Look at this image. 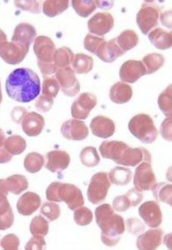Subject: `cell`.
Returning a JSON list of instances; mask_svg holds the SVG:
<instances>
[{
	"label": "cell",
	"mask_w": 172,
	"mask_h": 250,
	"mask_svg": "<svg viewBox=\"0 0 172 250\" xmlns=\"http://www.w3.org/2000/svg\"><path fill=\"white\" fill-rule=\"evenodd\" d=\"M5 89L9 97L16 102L29 103L40 94V79L31 69H16L8 77Z\"/></svg>",
	"instance_id": "1"
},
{
	"label": "cell",
	"mask_w": 172,
	"mask_h": 250,
	"mask_svg": "<svg viewBox=\"0 0 172 250\" xmlns=\"http://www.w3.org/2000/svg\"><path fill=\"white\" fill-rule=\"evenodd\" d=\"M97 225L101 229V240L104 245L114 247L125 232V224L120 215L116 214L108 204L100 205L95 210Z\"/></svg>",
	"instance_id": "2"
},
{
	"label": "cell",
	"mask_w": 172,
	"mask_h": 250,
	"mask_svg": "<svg viewBox=\"0 0 172 250\" xmlns=\"http://www.w3.org/2000/svg\"><path fill=\"white\" fill-rule=\"evenodd\" d=\"M128 127L130 132L145 144H151L158 138V131L154 121L145 113L133 116L129 123Z\"/></svg>",
	"instance_id": "3"
},
{
	"label": "cell",
	"mask_w": 172,
	"mask_h": 250,
	"mask_svg": "<svg viewBox=\"0 0 172 250\" xmlns=\"http://www.w3.org/2000/svg\"><path fill=\"white\" fill-rule=\"evenodd\" d=\"M160 8L155 2H145L136 16V22L141 32L148 35L158 25Z\"/></svg>",
	"instance_id": "4"
},
{
	"label": "cell",
	"mask_w": 172,
	"mask_h": 250,
	"mask_svg": "<svg viewBox=\"0 0 172 250\" xmlns=\"http://www.w3.org/2000/svg\"><path fill=\"white\" fill-rule=\"evenodd\" d=\"M111 184L108 173L98 172L95 174L92 177L88 187V200L93 205H99L106 199Z\"/></svg>",
	"instance_id": "5"
},
{
	"label": "cell",
	"mask_w": 172,
	"mask_h": 250,
	"mask_svg": "<svg viewBox=\"0 0 172 250\" xmlns=\"http://www.w3.org/2000/svg\"><path fill=\"white\" fill-rule=\"evenodd\" d=\"M156 178L151 163L142 162L138 166L134 175L133 185L140 192L152 190L156 185Z\"/></svg>",
	"instance_id": "6"
},
{
	"label": "cell",
	"mask_w": 172,
	"mask_h": 250,
	"mask_svg": "<svg viewBox=\"0 0 172 250\" xmlns=\"http://www.w3.org/2000/svg\"><path fill=\"white\" fill-rule=\"evenodd\" d=\"M56 79L65 95L68 97L78 95L81 90V85L72 68L67 67L58 69L56 72Z\"/></svg>",
	"instance_id": "7"
},
{
	"label": "cell",
	"mask_w": 172,
	"mask_h": 250,
	"mask_svg": "<svg viewBox=\"0 0 172 250\" xmlns=\"http://www.w3.org/2000/svg\"><path fill=\"white\" fill-rule=\"evenodd\" d=\"M28 50V46L6 42L0 46V56L9 64L16 65L25 59Z\"/></svg>",
	"instance_id": "8"
},
{
	"label": "cell",
	"mask_w": 172,
	"mask_h": 250,
	"mask_svg": "<svg viewBox=\"0 0 172 250\" xmlns=\"http://www.w3.org/2000/svg\"><path fill=\"white\" fill-rule=\"evenodd\" d=\"M97 104V98L94 94L83 93L72 104L71 115L77 120H85Z\"/></svg>",
	"instance_id": "9"
},
{
	"label": "cell",
	"mask_w": 172,
	"mask_h": 250,
	"mask_svg": "<svg viewBox=\"0 0 172 250\" xmlns=\"http://www.w3.org/2000/svg\"><path fill=\"white\" fill-rule=\"evenodd\" d=\"M58 197L61 201H64L70 210H76L85 204L81 190L75 185L61 184L58 188Z\"/></svg>",
	"instance_id": "10"
},
{
	"label": "cell",
	"mask_w": 172,
	"mask_h": 250,
	"mask_svg": "<svg viewBox=\"0 0 172 250\" xmlns=\"http://www.w3.org/2000/svg\"><path fill=\"white\" fill-rule=\"evenodd\" d=\"M141 162L151 163V153L145 148H132L129 146L116 163L120 166L135 167L141 164Z\"/></svg>",
	"instance_id": "11"
},
{
	"label": "cell",
	"mask_w": 172,
	"mask_h": 250,
	"mask_svg": "<svg viewBox=\"0 0 172 250\" xmlns=\"http://www.w3.org/2000/svg\"><path fill=\"white\" fill-rule=\"evenodd\" d=\"M139 214L145 224L151 228H158L162 223V213L159 205L155 201L143 203L139 208Z\"/></svg>",
	"instance_id": "12"
},
{
	"label": "cell",
	"mask_w": 172,
	"mask_h": 250,
	"mask_svg": "<svg viewBox=\"0 0 172 250\" xmlns=\"http://www.w3.org/2000/svg\"><path fill=\"white\" fill-rule=\"evenodd\" d=\"M87 26L90 33L104 36L114 26V19L110 13H98L88 21Z\"/></svg>",
	"instance_id": "13"
},
{
	"label": "cell",
	"mask_w": 172,
	"mask_h": 250,
	"mask_svg": "<svg viewBox=\"0 0 172 250\" xmlns=\"http://www.w3.org/2000/svg\"><path fill=\"white\" fill-rule=\"evenodd\" d=\"M146 74V67L140 61H127L120 67V79L126 83H135Z\"/></svg>",
	"instance_id": "14"
},
{
	"label": "cell",
	"mask_w": 172,
	"mask_h": 250,
	"mask_svg": "<svg viewBox=\"0 0 172 250\" xmlns=\"http://www.w3.org/2000/svg\"><path fill=\"white\" fill-rule=\"evenodd\" d=\"M62 135L69 140L81 141L86 139L89 130L85 122L78 120H70L64 123L61 128Z\"/></svg>",
	"instance_id": "15"
},
{
	"label": "cell",
	"mask_w": 172,
	"mask_h": 250,
	"mask_svg": "<svg viewBox=\"0 0 172 250\" xmlns=\"http://www.w3.org/2000/svg\"><path fill=\"white\" fill-rule=\"evenodd\" d=\"M34 52L37 56L38 61L53 63L55 50V43L47 36H39L35 39L33 47Z\"/></svg>",
	"instance_id": "16"
},
{
	"label": "cell",
	"mask_w": 172,
	"mask_h": 250,
	"mask_svg": "<svg viewBox=\"0 0 172 250\" xmlns=\"http://www.w3.org/2000/svg\"><path fill=\"white\" fill-rule=\"evenodd\" d=\"M90 129L95 136L101 139H108L114 134L116 125L111 119L104 116H98L92 120Z\"/></svg>",
	"instance_id": "17"
},
{
	"label": "cell",
	"mask_w": 172,
	"mask_h": 250,
	"mask_svg": "<svg viewBox=\"0 0 172 250\" xmlns=\"http://www.w3.org/2000/svg\"><path fill=\"white\" fill-rule=\"evenodd\" d=\"M22 126L27 136H37L44 129V120L43 116L35 112L28 113L22 119Z\"/></svg>",
	"instance_id": "18"
},
{
	"label": "cell",
	"mask_w": 172,
	"mask_h": 250,
	"mask_svg": "<svg viewBox=\"0 0 172 250\" xmlns=\"http://www.w3.org/2000/svg\"><path fill=\"white\" fill-rule=\"evenodd\" d=\"M164 232L162 229H153L148 230L138 237L136 241L137 248L140 250H156L162 244Z\"/></svg>",
	"instance_id": "19"
},
{
	"label": "cell",
	"mask_w": 172,
	"mask_h": 250,
	"mask_svg": "<svg viewBox=\"0 0 172 250\" xmlns=\"http://www.w3.org/2000/svg\"><path fill=\"white\" fill-rule=\"evenodd\" d=\"M47 164L46 168L51 172H61L66 169L70 164V159L68 154L62 150H55L46 155Z\"/></svg>",
	"instance_id": "20"
},
{
	"label": "cell",
	"mask_w": 172,
	"mask_h": 250,
	"mask_svg": "<svg viewBox=\"0 0 172 250\" xmlns=\"http://www.w3.org/2000/svg\"><path fill=\"white\" fill-rule=\"evenodd\" d=\"M125 52L122 51L121 48L116 43V39H112L109 42L105 41L104 44L100 46L96 55L100 58V60H102L106 63H112L117 58L123 56Z\"/></svg>",
	"instance_id": "21"
},
{
	"label": "cell",
	"mask_w": 172,
	"mask_h": 250,
	"mask_svg": "<svg viewBox=\"0 0 172 250\" xmlns=\"http://www.w3.org/2000/svg\"><path fill=\"white\" fill-rule=\"evenodd\" d=\"M128 147L123 142L105 141L100 145V152L104 159H111L116 163Z\"/></svg>",
	"instance_id": "22"
},
{
	"label": "cell",
	"mask_w": 172,
	"mask_h": 250,
	"mask_svg": "<svg viewBox=\"0 0 172 250\" xmlns=\"http://www.w3.org/2000/svg\"><path fill=\"white\" fill-rule=\"evenodd\" d=\"M36 35L37 32L33 25L28 23H21L15 28L12 42L29 47L35 40Z\"/></svg>",
	"instance_id": "23"
},
{
	"label": "cell",
	"mask_w": 172,
	"mask_h": 250,
	"mask_svg": "<svg viewBox=\"0 0 172 250\" xmlns=\"http://www.w3.org/2000/svg\"><path fill=\"white\" fill-rule=\"evenodd\" d=\"M41 205V198L37 194L27 192L23 194L17 203V209L20 214L29 216L35 213Z\"/></svg>",
	"instance_id": "24"
},
{
	"label": "cell",
	"mask_w": 172,
	"mask_h": 250,
	"mask_svg": "<svg viewBox=\"0 0 172 250\" xmlns=\"http://www.w3.org/2000/svg\"><path fill=\"white\" fill-rule=\"evenodd\" d=\"M132 87L123 82H117L112 85L109 90V98L116 104H126L132 99Z\"/></svg>",
	"instance_id": "25"
},
{
	"label": "cell",
	"mask_w": 172,
	"mask_h": 250,
	"mask_svg": "<svg viewBox=\"0 0 172 250\" xmlns=\"http://www.w3.org/2000/svg\"><path fill=\"white\" fill-rule=\"evenodd\" d=\"M149 39L155 48L159 50H167L172 45V33L156 28L149 34Z\"/></svg>",
	"instance_id": "26"
},
{
	"label": "cell",
	"mask_w": 172,
	"mask_h": 250,
	"mask_svg": "<svg viewBox=\"0 0 172 250\" xmlns=\"http://www.w3.org/2000/svg\"><path fill=\"white\" fill-rule=\"evenodd\" d=\"M73 71L78 74H88L93 67V59L92 57L85 54L79 53L75 55L73 59Z\"/></svg>",
	"instance_id": "27"
},
{
	"label": "cell",
	"mask_w": 172,
	"mask_h": 250,
	"mask_svg": "<svg viewBox=\"0 0 172 250\" xmlns=\"http://www.w3.org/2000/svg\"><path fill=\"white\" fill-rule=\"evenodd\" d=\"M132 173L127 167H116L108 174L109 182L115 185L124 186L132 180Z\"/></svg>",
	"instance_id": "28"
},
{
	"label": "cell",
	"mask_w": 172,
	"mask_h": 250,
	"mask_svg": "<svg viewBox=\"0 0 172 250\" xmlns=\"http://www.w3.org/2000/svg\"><path fill=\"white\" fill-rule=\"evenodd\" d=\"M116 39L118 45L124 52L135 48L139 43V36L133 30L123 31Z\"/></svg>",
	"instance_id": "29"
},
{
	"label": "cell",
	"mask_w": 172,
	"mask_h": 250,
	"mask_svg": "<svg viewBox=\"0 0 172 250\" xmlns=\"http://www.w3.org/2000/svg\"><path fill=\"white\" fill-rule=\"evenodd\" d=\"M69 7L68 0L52 1L48 0L43 4V13L48 17H55L62 14Z\"/></svg>",
	"instance_id": "30"
},
{
	"label": "cell",
	"mask_w": 172,
	"mask_h": 250,
	"mask_svg": "<svg viewBox=\"0 0 172 250\" xmlns=\"http://www.w3.org/2000/svg\"><path fill=\"white\" fill-rule=\"evenodd\" d=\"M142 62L146 67V74H151L164 65L165 58L161 54H149L143 58Z\"/></svg>",
	"instance_id": "31"
},
{
	"label": "cell",
	"mask_w": 172,
	"mask_h": 250,
	"mask_svg": "<svg viewBox=\"0 0 172 250\" xmlns=\"http://www.w3.org/2000/svg\"><path fill=\"white\" fill-rule=\"evenodd\" d=\"M151 190H152L153 195L157 201L166 203L169 206H172V185L163 183V182L156 184Z\"/></svg>",
	"instance_id": "32"
},
{
	"label": "cell",
	"mask_w": 172,
	"mask_h": 250,
	"mask_svg": "<svg viewBox=\"0 0 172 250\" xmlns=\"http://www.w3.org/2000/svg\"><path fill=\"white\" fill-rule=\"evenodd\" d=\"M72 51L67 47H62L56 50L54 55V63L59 68H65L70 66L74 59Z\"/></svg>",
	"instance_id": "33"
},
{
	"label": "cell",
	"mask_w": 172,
	"mask_h": 250,
	"mask_svg": "<svg viewBox=\"0 0 172 250\" xmlns=\"http://www.w3.org/2000/svg\"><path fill=\"white\" fill-rule=\"evenodd\" d=\"M44 163V159L43 155L37 152H32L27 155L24 161V166L27 171L35 174L42 169Z\"/></svg>",
	"instance_id": "34"
},
{
	"label": "cell",
	"mask_w": 172,
	"mask_h": 250,
	"mask_svg": "<svg viewBox=\"0 0 172 250\" xmlns=\"http://www.w3.org/2000/svg\"><path fill=\"white\" fill-rule=\"evenodd\" d=\"M5 147L11 155H20L26 148V141L20 136H13L8 138Z\"/></svg>",
	"instance_id": "35"
},
{
	"label": "cell",
	"mask_w": 172,
	"mask_h": 250,
	"mask_svg": "<svg viewBox=\"0 0 172 250\" xmlns=\"http://www.w3.org/2000/svg\"><path fill=\"white\" fill-rule=\"evenodd\" d=\"M5 183L7 184V188L11 192L14 194H19L26 190L28 187V181L26 178L20 174H15L9 177Z\"/></svg>",
	"instance_id": "36"
},
{
	"label": "cell",
	"mask_w": 172,
	"mask_h": 250,
	"mask_svg": "<svg viewBox=\"0 0 172 250\" xmlns=\"http://www.w3.org/2000/svg\"><path fill=\"white\" fill-rule=\"evenodd\" d=\"M72 6L77 14L81 17L86 18L92 14L97 9L96 1H83V0H73Z\"/></svg>",
	"instance_id": "37"
},
{
	"label": "cell",
	"mask_w": 172,
	"mask_h": 250,
	"mask_svg": "<svg viewBox=\"0 0 172 250\" xmlns=\"http://www.w3.org/2000/svg\"><path fill=\"white\" fill-rule=\"evenodd\" d=\"M172 85H169L167 88L160 94L158 99V104L160 109L168 117H172Z\"/></svg>",
	"instance_id": "38"
},
{
	"label": "cell",
	"mask_w": 172,
	"mask_h": 250,
	"mask_svg": "<svg viewBox=\"0 0 172 250\" xmlns=\"http://www.w3.org/2000/svg\"><path fill=\"white\" fill-rule=\"evenodd\" d=\"M80 158L82 164L89 167L97 166L100 162V158L97 149L92 146L84 148L80 155Z\"/></svg>",
	"instance_id": "39"
},
{
	"label": "cell",
	"mask_w": 172,
	"mask_h": 250,
	"mask_svg": "<svg viewBox=\"0 0 172 250\" xmlns=\"http://www.w3.org/2000/svg\"><path fill=\"white\" fill-rule=\"evenodd\" d=\"M61 86L56 78L54 77H45L43 86V95L54 98L58 95Z\"/></svg>",
	"instance_id": "40"
},
{
	"label": "cell",
	"mask_w": 172,
	"mask_h": 250,
	"mask_svg": "<svg viewBox=\"0 0 172 250\" xmlns=\"http://www.w3.org/2000/svg\"><path fill=\"white\" fill-rule=\"evenodd\" d=\"M48 223L41 216L35 217L30 225V231L33 236H46L48 232Z\"/></svg>",
	"instance_id": "41"
},
{
	"label": "cell",
	"mask_w": 172,
	"mask_h": 250,
	"mask_svg": "<svg viewBox=\"0 0 172 250\" xmlns=\"http://www.w3.org/2000/svg\"><path fill=\"white\" fill-rule=\"evenodd\" d=\"M74 217L76 224L79 226L89 225L93 219L91 210L85 207H80L79 209L76 210Z\"/></svg>",
	"instance_id": "42"
},
{
	"label": "cell",
	"mask_w": 172,
	"mask_h": 250,
	"mask_svg": "<svg viewBox=\"0 0 172 250\" xmlns=\"http://www.w3.org/2000/svg\"><path fill=\"white\" fill-rule=\"evenodd\" d=\"M41 213L45 216L50 221H54L60 217V208L55 203H44L41 209Z\"/></svg>",
	"instance_id": "43"
},
{
	"label": "cell",
	"mask_w": 172,
	"mask_h": 250,
	"mask_svg": "<svg viewBox=\"0 0 172 250\" xmlns=\"http://www.w3.org/2000/svg\"><path fill=\"white\" fill-rule=\"evenodd\" d=\"M104 40L103 38H99L98 36H95L93 35L88 34L85 39V48L90 51V53L97 54V51L100 48V46L104 44Z\"/></svg>",
	"instance_id": "44"
},
{
	"label": "cell",
	"mask_w": 172,
	"mask_h": 250,
	"mask_svg": "<svg viewBox=\"0 0 172 250\" xmlns=\"http://www.w3.org/2000/svg\"><path fill=\"white\" fill-rule=\"evenodd\" d=\"M16 7L32 13H40V3L37 1H15Z\"/></svg>",
	"instance_id": "45"
},
{
	"label": "cell",
	"mask_w": 172,
	"mask_h": 250,
	"mask_svg": "<svg viewBox=\"0 0 172 250\" xmlns=\"http://www.w3.org/2000/svg\"><path fill=\"white\" fill-rule=\"evenodd\" d=\"M127 229L131 234L138 235L144 232V224H142V221L137 218H131L127 220Z\"/></svg>",
	"instance_id": "46"
},
{
	"label": "cell",
	"mask_w": 172,
	"mask_h": 250,
	"mask_svg": "<svg viewBox=\"0 0 172 250\" xmlns=\"http://www.w3.org/2000/svg\"><path fill=\"white\" fill-rule=\"evenodd\" d=\"M131 205L127 195H121L116 197L112 202V208L118 212H125L129 209Z\"/></svg>",
	"instance_id": "47"
},
{
	"label": "cell",
	"mask_w": 172,
	"mask_h": 250,
	"mask_svg": "<svg viewBox=\"0 0 172 250\" xmlns=\"http://www.w3.org/2000/svg\"><path fill=\"white\" fill-rule=\"evenodd\" d=\"M53 104H54L53 98L43 95L39 97L38 101L35 102V106L39 109V111L46 113V112L49 111L50 109H51Z\"/></svg>",
	"instance_id": "48"
},
{
	"label": "cell",
	"mask_w": 172,
	"mask_h": 250,
	"mask_svg": "<svg viewBox=\"0 0 172 250\" xmlns=\"http://www.w3.org/2000/svg\"><path fill=\"white\" fill-rule=\"evenodd\" d=\"M38 64H39V69L43 76L48 77L49 75L56 74L59 67L55 64L54 62L53 63H46V62H40L38 61Z\"/></svg>",
	"instance_id": "49"
},
{
	"label": "cell",
	"mask_w": 172,
	"mask_h": 250,
	"mask_svg": "<svg viewBox=\"0 0 172 250\" xmlns=\"http://www.w3.org/2000/svg\"><path fill=\"white\" fill-rule=\"evenodd\" d=\"M60 182H53L50 185L49 187L47 188L46 191V196L48 201H56L60 202V199L58 197V188L60 187Z\"/></svg>",
	"instance_id": "50"
},
{
	"label": "cell",
	"mask_w": 172,
	"mask_h": 250,
	"mask_svg": "<svg viewBox=\"0 0 172 250\" xmlns=\"http://www.w3.org/2000/svg\"><path fill=\"white\" fill-rule=\"evenodd\" d=\"M126 195L128 197L131 207L138 206L143 200V195H142V192L135 188L129 190Z\"/></svg>",
	"instance_id": "51"
},
{
	"label": "cell",
	"mask_w": 172,
	"mask_h": 250,
	"mask_svg": "<svg viewBox=\"0 0 172 250\" xmlns=\"http://www.w3.org/2000/svg\"><path fill=\"white\" fill-rule=\"evenodd\" d=\"M45 247V241L42 236H35L29 240L25 250H43Z\"/></svg>",
	"instance_id": "52"
},
{
	"label": "cell",
	"mask_w": 172,
	"mask_h": 250,
	"mask_svg": "<svg viewBox=\"0 0 172 250\" xmlns=\"http://www.w3.org/2000/svg\"><path fill=\"white\" fill-rule=\"evenodd\" d=\"M162 137L168 141H172V117H168L164 120L161 126Z\"/></svg>",
	"instance_id": "53"
},
{
	"label": "cell",
	"mask_w": 172,
	"mask_h": 250,
	"mask_svg": "<svg viewBox=\"0 0 172 250\" xmlns=\"http://www.w3.org/2000/svg\"><path fill=\"white\" fill-rule=\"evenodd\" d=\"M4 249L5 250H18L20 246V240L16 235H8L3 240Z\"/></svg>",
	"instance_id": "54"
},
{
	"label": "cell",
	"mask_w": 172,
	"mask_h": 250,
	"mask_svg": "<svg viewBox=\"0 0 172 250\" xmlns=\"http://www.w3.org/2000/svg\"><path fill=\"white\" fill-rule=\"evenodd\" d=\"M6 42H7V37L2 31L0 30V46L2 45L3 43Z\"/></svg>",
	"instance_id": "55"
}]
</instances>
